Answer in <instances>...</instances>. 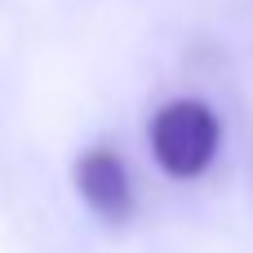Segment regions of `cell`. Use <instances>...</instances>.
<instances>
[{
    "instance_id": "1",
    "label": "cell",
    "mask_w": 253,
    "mask_h": 253,
    "mask_svg": "<svg viewBox=\"0 0 253 253\" xmlns=\"http://www.w3.org/2000/svg\"><path fill=\"white\" fill-rule=\"evenodd\" d=\"M222 147V120L196 102V98H173L151 116V156L169 178H200Z\"/></svg>"
},
{
    "instance_id": "2",
    "label": "cell",
    "mask_w": 253,
    "mask_h": 253,
    "mask_svg": "<svg viewBox=\"0 0 253 253\" xmlns=\"http://www.w3.org/2000/svg\"><path fill=\"white\" fill-rule=\"evenodd\" d=\"M76 191L102 222H129L133 218V182L125 160L111 147H89L76 160Z\"/></svg>"
}]
</instances>
